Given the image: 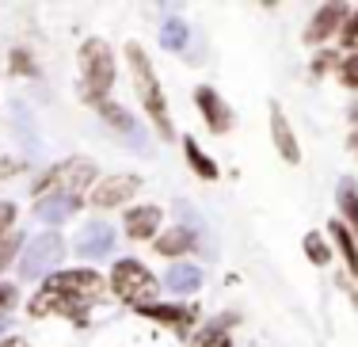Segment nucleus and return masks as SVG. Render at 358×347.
<instances>
[{
  "label": "nucleus",
  "instance_id": "f257e3e1",
  "mask_svg": "<svg viewBox=\"0 0 358 347\" xmlns=\"http://www.w3.org/2000/svg\"><path fill=\"white\" fill-rule=\"evenodd\" d=\"M126 62H130V69H134V88H138V96H141L145 111H149V118H152V126L160 130V138H176L172 115H168V99H164V92H160V80H157V73H152V62L145 57V50L138 46V42L126 46Z\"/></svg>",
  "mask_w": 358,
  "mask_h": 347
},
{
  "label": "nucleus",
  "instance_id": "f03ea898",
  "mask_svg": "<svg viewBox=\"0 0 358 347\" xmlns=\"http://www.w3.org/2000/svg\"><path fill=\"white\" fill-rule=\"evenodd\" d=\"M80 96H84V104H92V107H99L107 99V92H110V84H115V57H110V46L107 42H99V38H88L80 46Z\"/></svg>",
  "mask_w": 358,
  "mask_h": 347
},
{
  "label": "nucleus",
  "instance_id": "7ed1b4c3",
  "mask_svg": "<svg viewBox=\"0 0 358 347\" xmlns=\"http://www.w3.org/2000/svg\"><path fill=\"white\" fill-rule=\"evenodd\" d=\"M110 290H115L126 306L145 309L157 298V275L145 264H138V260H118L115 271H110Z\"/></svg>",
  "mask_w": 358,
  "mask_h": 347
},
{
  "label": "nucleus",
  "instance_id": "20e7f679",
  "mask_svg": "<svg viewBox=\"0 0 358 347\" xmlns=\"http://www.w3.org/2000/svg\"><path fill=\"white\" fill-rule=\"evenodd\" d=\"M50 290H57V294H69V298L76 302H96V298H103V290H107V283H103V275L99 271H92V267H73V271H57V275H50Z\"/></svg>",
  "mask_w": 358,
  "mask_h": 347
},
{
  "label": "nucleus",
  "instance_id": "39448f33",
  "mask_svg": "<svg viewBox=\"0 0 358 347\" xmlns=\"http://www.w3.org/2000/svg\"><path fill=\"white\" fill-rule=\"evenodd\" d=\"M27 309H31V317H69L73 325H88V306L69 298V294L50 290V286H42L35 298H31Z\"/></svg>",
  "mask_w": 358,
  "mask_h": 347
},
{
  "label": "nucleus",
  "instance_id": "423d86ee",
  "mask_svg": "<svg viewBox=\"0 0 358 347\" xmlns=\"http://www.w3.org/2000/svg\"><path fill=\"white\" fill-rule=\"evenodd\" d=\"M57 260H62V236L42 233V236H35V241L27 244V256L20 260V271L27 278H38V275H46L50 267H57Z\"/></svg>",
  "mask_w": 358,
  "mask_h": 347
},
{
  "label": "nucleus",
  "instance_id": "0eeeda50",
  "mask_svg": "<svg viewBox=\"0 0 358 347\" xmlns=\"http://www.w3.org/2000/svg\"><path fill=\"white\" fill-rule=\"evenodd\" d=\"M194 104H199V115L206 118L210 134H229V130H233V111H229V104L217 96L214 88L202 84V88L194 92Z\"/></svg>",
  "mask_w": 358,
  "mask_h": 347
},
{
  "label": "nucleus",
  "instance_id": "6e6552de",
  "mask_svg": "<svg viewBox=\"0 0 358 347\" xmlns=\"http://www.w3.org/2000/svg\"><path fill=\"white\" fill-rule=\"evenodd\" d=\"M343 23H347V4H324V8H317L309 31H305V42L320 46V42H328L339 27H343Z\"/></svg>",
  "mask_w": 358,
  "mask_h": 347
},
{
  "label": "nucleus",
  "instance_id": "1a4fd4ad",
  "mask_svg": "<svg viewBox=\"0 0 358 347\" xmlns=\"http://www.w3.org/2000/svg\"><path fill=\"white\" fill-rule=\"evenodd\" d=\"M138 187H141V180L138 176H110V180H103L99 183L96 191L88 194L92 202H96V206H118V202H126L130 199V194H138Z\"/></svg>",
  "mask_w": 358,
  "mask_h": 347
},
{
  "label": "nucleus",
  "instance_id": "9d476101",
  "mask_svg": "<svg viewBox=\"0 0 358 347\" xmlns=\"http://www.w3.org/2000/svg\"><path fill=\"white\" fill-rule=\"evenodd\" d=\"M271 134H275V146H278V153H282L286 164H297V160H301V149H297L294 126H289V118L278 104H271Z\"/></svg>",
  "mask_w": 358,
  "mask_h": 347
},
{
  "label": "nucleus",
  "instance_id": "9b49d317",
  "mask_svg": "<svg viewBox=\"0 0 358 347\" xmlns=\"http://www.w3.org/2000/svg\"><path fill=\"white\" fill-rule=\"evenodd\" d=\"M122 225H126V236H134V241H149V236H157V229H160V206L126 210Z\"/></svg>",
  "mask_w": 358,
  "mask_h": 347
},
{
  "label": "nucleus",
  "instance_id": "f8f14e48",
  "mask_svg": "<svg viewBox=\"0 0 358 347\" xmlns=\"http://www.w3.org/2000/svg\"><path fill=\"white\" fill-rule=\"evenodd\" d=\"M110 244H115V229L103 222H92L88 229H80V236H76V252H80V256H92V260L107 256Z\"/></svg>",
  "mask_w": 358,
  "mask_h": 347
},
{
  "label": "nucleus",
  "instance_id": "ddd939ff",
  "mask_svg": "<svg viewBox=\"0 0 358 347\" xmlns=\"http://www.w3.org/2000/svg\"><path fill=\"white\" fill-rule=\"evenodd\" d=\"M76 206H80V199L54 191V194H46V199H38V218H42V222H50V225H62Z\"/></svg>",
  "mask_w": 358,
  "mask_h": 347
},
{
  "label": "nucleus",
  "instance_id": "4468645a",
  "mask_svg": "<svg viewBox=\"0 0 358 347\" xmlns=\"http://www.w3.org/2000/svg\"><path fill=\"white\" fill-rule=\"evenodd\" d=\"M145 317H152V320H160V325H168V328H176V332H187V328L194 325V313L191 309H179V306H145L141 309Z\"/></svg>",
  "mask_w": 358,
  "mask_h": 347
},
{
  "label": "nucleus",
  "instance_id": "2eb2a0df",
  "mask_svg": "<svg viewBox=\"0 0 358 347\" xmlns=\"http://www.w3.org/2000/svg\"><path fill=\"white\" fill-rule=\"evenodd\" d=\"M187 248H191V233L187 229H168V233H160L157 236V256H164V260H176V256H187Z\"/></svg>",
  "mask_w": 358,
  "mask_h": 347
},
{
  "label": "nucleus",
  "instance_id": "dca6fc26",
  "mask_svg": "<svg viewBox=\"0 0 358 347\" xmlns=\"http://www.w3.org/2000/svg\"><path fill=\"white\" fill-rule=\"evenodd\" d=\"M168 286H172L176 294H191L202 286V271L191 267V264H176L172 271H168Z\"/></svg>",
  "mask_w": 358,
  "mask_h": 347
},
{
  "label": "nucleus",
  "instance_id": "f3484780",
  "mask_svg": "<svg viewBox=\"0 0 358 347\" xmlns=\"http://www.w3.org/2000/svg\"><path fill=\"white\" fill-rule=\"evenodd\" d=\"M331 241L339 244V252H343V260H347V267H351V275L358 278V244H355L351 229H347L343 222H331Z\"/></svg>",
  "mask_w": 358,
  "mask_h": 347
},
{
  "label": "nucleus",
  "instance_id": "a211bd4d",
  "mask_svg": "<svg viewBox=\"0 0 358 347\" xmlns=\"http://www.w3.org/2000/svg\"><path fill=\"white\" fill-rule=\"evenodd\" d=\"M183 153H187V160H191V168L202 176V180H217V164H214V160H210L206 153H202V149H199V141H194V138H183Z\"/></svg>",
  "mask_w": 358,
  "mask_h": 347
},
{
  "label": "nucleus",
  "instance_id": "6ab92c4d",
  "mask_svg": "<svg viewBox=\"0 0 358 347\" xmlns=\"http://www.w3.org/2000/svg\"><path fill=\"white\" fill-rule=\"evenodd\" d=\"M339 210H343L347 225H351V236H358V191L351 180L339 183Z\"/></svg>",
  "mask_w": 358,
  "mask_h": 347
},
{
  "label": "nucleus",
  "instance_id": "aec40b11",
  "mask_svg": "<svg viewBox=\"0 0 358 347\" xmlns=\"http://www.w3.org/2000/svg\"><path fill=\"white\" fill-rule=\"evenodd\" d=\"M225 325H229V320H221V325L206 328V332L194 340V347H233V340H229V332H225Z\"/></svg>",
  "mask_w": 358,
  "mask_h": 347
},
{
  "label": "nucleus",
  "instance_id": "412c9836",
  "mask_svg": "<svg viewBox=\"0 0 358 347\" xmlns=\"http://www.w3.org/2000/svg\"><path fill=\"white\" fill-rule=\"evenodd\" d=\"M305 252H309V260H313L317 267H324V264L331 260V248L324 244L320 233H309V236H305Z\"/></svg>",
  "mask_w": 358,
  "mask_h": 347
},
{
  "label": "nucleus",
  "instance_id": "4be33fe9",
  "mask_svg": "<svg viewBox=\"0 0 358 347\" xmlns=\"http://www.w3.org/2000/svg\"><path fill=\"white\" fill-rule=\"evenodd\" d=\"M96 111H99V115H103V118H107V122H110V126H122V130H126V134H130V130H134V118H130V115H126V111H122V107H115V104H110V99H103V104H99V107H96Z\"/></svg>",
  "mask_w": 358,
  "mask_h": 347
},
{
  "label": "nucleus",
  "instance_id": "5701e85b",
  "mask_svg": "<svg viewBox=\"0 0 358 347\" xmlns=\"http://www.w3.org/2000/svg\"><path fill=\"white\" fill-rule=\"evenodd\" d=\"M160 38H164V46H168V50H179V46L187 42V27H183V23H179L176 15H172V20L164 23V35H160Z\"/></svg>",
  "mask_w": 358,
  "mask_h": 347
},
{
  "label": "nucleus",
  "instance_id": "b1692460",
  "mask_svg": "<svg viewBox=\"0 0 358 347\" xmlns=\"http://www.w3.org/2000/svg\"><path fill=\"white\" fill-rule=\"evenodd\" d=\"M20 248H23V236H20V233H8L4 241H0V271L12 264V256H15Z\"/></svg>",
  "mask_w": 358,
  "mask_h": 347
},
{
  "label": "nucleus",
  "instance_id": "393cba45",
  "mask_svg": "<svg viewBox=\"0 0 358 347\" xmlns=\"http://www.w3.org/2000/svg\"><path fill=\"white\" fill-rule=\"evenodd\" d=\"M339 80H343L347 88H358V54H351L343 65H339Z\"/></svg>",
  "mask_w": 358,
  "mask_h": 347
},
{
  "label": "nucleus",
  "instance_id": "a878e982",
  "mask_svg": "<svg viewBox=\"0 0 358 347\" xmlns=\"http://www.w3.org/2000/svg\"><path fill=\"white\" fill-rule=\"evenodd\" d=\"M12 69L20 73V77H35V57L23 54V50H15V54H12Z\"/></svg>",
  "mask_w": 358,
  "mask_h": 347
},
{
  "label": "nucleus",
  "instance_id": "bb28decb",
  "mask_svg": "<svg viewBox=\"0 0 358 347\" xmlns=\"http://www.w3.org/2000/svg\"><path fill=\"white\" fill-rule=\"evenodd\" d=\"M343 46H347V50H355V54H358V12H355L351 20L343 23Z\"/></svg>",
  "mask_w": 358,
  "mask_h": 347
},
{
  "label": "nucleus",
  "instance_id": "cd10ccee",
  "mask_svg": "<svg viewBox=\"0 0 358 347\" xmlns=\"http://www.w3.org/2000/svg\"><path fill=\"white\" fill-rule=\"evenodd\" d=\"M20 172H23V164H20V160L0 157V180H8V176H20Z\"/></svg>",
  "mask_w": 358,
  "mask_h": 347
},
{
  "label": "nucleus",
  "instance_id": "c85d7f7f",
  "mask_svg": "<svg viewBox=\"0 0 358 347\" xmlns=\"http://www.w3.org/2000/svg\"><path fill=\"white\" fill-rule=\"evenodd\" d=\"M12 222H15V206H12V202H0V236L8 233V225H12Z\"/></svg>",
  "mask_w": 358,
  "mask_h": 347
},
{
  "label": "nucleus",
  "instance_id": "c756f323",
  "mask_svg": "<svg viewBox=\"0 0 358 347\" xmlns=\"http://www.w3.org/2000/svg\"><path fill=\"white\" fill-rule=\"evenodd\" d=\"M12 302H15V290H12L8 283H0V309H8Z\"/></svg>",
  "mask_w": 358,
  "mask_h": 347
},
{
  "label": "nucleus",
  "instance_id": "7c9ffc66",
  "mask_svg": "<svg viewBox=\"0 0 358 347\" xmlns=\"http://www.w3.org/2000/svg\"><path fill=\"white\" fill-rule=\"evenodd\" d=\"M331 62H336V57H331V54H320L317 62H313V69H317V73H324V69H328Z\"/></svg>",
  "mask_w": 358,
  "mask_h": 347
},
{
  "label": "nucleus",
  "instance_id": "2f4dec72",
  "mask_svg": "<svg viewBox=\"0 0 358 347\" xmlns=\"http://www.w3.org/2000/svg\"><path fill=\"white\" fill-rule=\"evenodd\" d=\"M0 347H27V340H4Z\"/></svg>",
  "mask_w": 358,
  "mask_h": 347
},
{
  "label": "nucleus",
  "instance_id": "473e14b6",
  "mask_svg": "<svg viewBox=\"0 0 358 347\" xmlns=\"http://www.w3.org/2000/svg\"><path fill=\"white\" fill-rule=\"evenodd\" d=\"M4 328H8V317H0V332H4Z\"/></svg>",
  "mask_w": 358,
  "mask_h": 347
}]
</instances>
